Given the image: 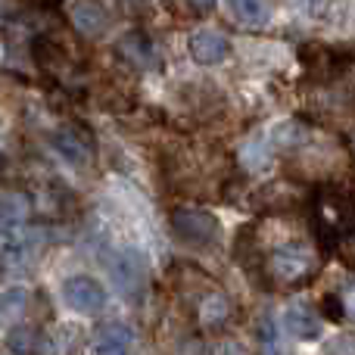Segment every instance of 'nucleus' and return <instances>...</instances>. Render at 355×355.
Instances as JSON below:
<instances>
[{
    "instance_id": "7",
    "label": "nucleus",
    "mask_w": 355,
    "mask_h": 355,
    "mask_svg": "<svg viewBox=\"0 0 355 355\" xmlns=\"http://www.w3.org/2000/svg\"><path fill=\"white\" fill-rule=\"evenodd\" d=\"M69 19L78 28V35L85 37H100L110 28V10L100 0H75L72 10H69Z\"/></svg>"
},
{
    "instance_id": "19",
    "label": "nucleus",
    "mask_w": 355,
    "mask_h": 355,
    "mask_svg": "<svg viewBox=\"0 0 355 355\" xmlns=\"http://www.w3.org/2000/svg\"><path fill=\"white\" fill-rule=\"evenodd\" d=\"M0 315H3V300H0Z\"/></svg>"
},
{
    "instance_id": "16",
    "label": "nucleus",
    "mask_w": 355,
    "mask_h": 355,
    "mask_svg": "<svg viewBox=\"0 0 355 355\" xmlns=\"http://www.w3.org/2000/svg\"><path fill=\"white\" fill-rule=\"evenodd\" d=\"M321 312H324L331 321H340L346 315V306H343V300H340L337 293H327L324 300H321Z\"/></svg>"
},
{
    "instance_id": "1",
    "label": "nucleus",
    "mask_w": 355,
    "mask_h": 355,
    "mask_svg": "<svg viewBox=\"0 0 355 355\" xmlns=\"http://www.w3.org/2000/svg\"><path fill=\"white\" fill-rule=\"evenodd\" d=\"M315 237L324 250H337L352 259L355 250V193L349 190H324L315 200L312 212Z\"/></svg>"
},
{
    "instance_id": "5",
    "label": "nucleus",
    "mask_w": 355,
    "mask_h": 355,
    "mask_svg": "<svg viewBox=\"0 0 355 355\" xmlns=\"http://www.w3.org/2000/svg\"><path fill=\"white\" fill-rule=\"evenodd\" d=\"M62 300L69 309H75L78 315H97L106 309V290L97 277L91 275H75L62 281Z\"/></svg>"
},
{
    "instance_id": "10",
    "label": "nucleus",
    "mask_w": 355,
    "mask_h": 355,
    "mask_svg": "<svg viewBox=\"0 0 355 355\" xmlns=\"http://www.w3.org/2000/svg\"><path fill=\"white\" fill-rule=\"evenodd\" d=\"M131 331L122 324H106L100 327L97 343H94V355H131Z\"/></svg>"
},
{
    "instance_id": "17",
    "label": "nucleus",
    "mask_w": 355,
    "mask_h": 355,
    "mask_svg": "<svg viewBox=\"0 0 355 355\" xmlns=\"http://www.w3.org/2000/svg\"><path fill=\"white\" fill-rule=\"evenodd\" d=\"M343 306H346V315H352L355 318V284L343 293Z\"/></svg>"
},
{
    "instance_id": "18",
    "label": "nucleus",
    "mask_w": 355,
    "mask_h": 355,
    "mask_svg": "<svg viewBox=\"0 0 355 355\" xmlns=\"http://www.w3.org/2000/svg\"><path fill=\"white\" fill-rule=\"evenodd\" d=\"M190 6H196L200 12H212L215 10V0H187Z\"/></svg>"
},
{
    "instance_id": "14",
    "label": "nucleus",
    "mask_w": 355,
    "mask_h": 355,
    "mask_svg": "<svg viewBox=\"0 0 355 355\" xmlns=\"http://www.w3.org/2000/svg\"><path fill=\"white\" fill-rule=\"evenodd\" d=\"M53 144L60 147V153L66 156L69 162H75V166H85V159H87V141H85V137L78 141V137H75L69 128H62L60 135H56Z\"/></svg>"
},
{
    "instance_id": "2",
    "label": "nucleus",
    "mask_w": 355,
    "mask_h": 355,
    "mask_svg": "<svg viewBox=\"0 0 355 355\" xmlns=\"http://www.w3.org/2000/svg\"><path fill=\"white\" fill-rule=\"evenodd\" d=\"M265 271L281 287H296V284H306L315 275V256L302 243H284L268 252Z\"/></svg>"
},
{
    "instance_id": "8",
    "label": "nucleus",
    "mask_w": 355,
    "mask_h": 355,
    "mask_svg": "<svg viewBox=\"0 0 355 355\" xmlns=\"http://www.w3.org/2000/svg\"><path fill=\"white\" fill-rule=\"evenodd\" d=\"M284 327H287L290 337L306 340V343L321 337V318L309 302H290L287 312H284Z\"/></svg>"
},
{
    "instance_id": "12",
    "label": "nucleus",
    "mask_w": 355,
    "mask_h": 355,
    "mask_svg": "<svg viewBox=\"0 0 355 355\" xmlns=\"http://www.w3.org/2000/svg\"><path fill=\"white\" fill-rule=\"evenodd\" d=\"M231 3V12L240 25L246 28H262L268 25L271 10H268V0H227Z\"/></svg>"
},
{
    "instance_id": "4",
    "label": "nucleus",
    "mask_w": 355,
    "mask_h": 355,
    "mask_svg": "<svg viewBox=\"0 0 355 355\" xmlns=\"http://www.w3.org/2000/svg\"><path fill=\"white\" fill-rule=\"evenodd\" d=\"M110 275L116 290L125 296L128 302H141L144 300V290H147V262L137 250H122L116 252L110 265Z\"/></svg>"
},
{
    "instance_id": "11",
    "label": "nucleus",
    "mask_w": 355,
    "mask_h": 355,
    "mask_svg": "<svg viewBox=\"0 0 355 355\" xmlns=\"http://www.w3.org/2000/svg\"><path fill=\"white\" fill-rule=\"evenodd\" d=\"M200 321L206 327H212V331H218V327L227 324V318H231V302H227L225 293H218V290H209L206 296L200 300Z\"/></svg>"
},
{
    "instance_id": "13",
    "label": "nucleus",
    "mask_w": 355,
    "mask_h": 355,
    "mask_svg": "<svg viewBox=\"0 0 355 355\" xmlns=\"http://www.w3.org/2000/svg\"><path fill=\"white\" fill-rule=\"evenodd\" d=\"M31 215V202L22 193H0V225L22 227V221Z\"/></svg>"
},
{
    "instance_id": "3",
    "label": "nucleus",
    "mask_w": 355,
    "mask_h": 355,
    "mask_svg": "<svg viewBox=\"0 0 355 355\" xmlns=\"http://www.w3.org/2000/svg\"><path fill=\"white\" fill-rule=\"evenodd\" d=\"M172 231L190 246H212L221 234V225L209 209L178 206L172 212Z\"/></svg>"
},
{
    "instance_id": "6",
    "label": "nucleus",
    "mask_w": 355,
    "mask_h": 355,
    "mask_svg": "<svg viewBox=\"0 0 355 355\" xmlns=\"http://www.w3.org/2000/svg\"><path fill=\"white\" fill-rule=\"evenodd\" d=\"M187 50H190V60H193L196 66H218L221 60H227L231 44H227V37L221 35V31L200 28V31H193V35H190Z\"/></svg>"
},
{
    "instance_id": "15",
    "label": "nucleus",
    "mask_w": 355,
    "mask_h": 355,
    "mask_svg": "<svg viewBox=\"0 0 355 355\" xmlns=\"http://www.w3.org/2000/svg\"><path fill=\"white\" fill-rule=\"evenodd\" d=\"M321 355H355V334H337L334 340H327Z\"/></svg>"
},
{
    "instance_id": "9",
    "label": "nucleus",
    "mask_w": 355,
    "mask_h": 355,
    "mask_svg": "<svg viewBox=\"0 0 355 355\" xmlns=\"http://www.w3.org/2000/svg\"><path fill=\"white\" fill-rule=\"evenodd\" d=\"M6 346H10V352H16V355H56L53 340L31 324L12 327L10 337H6Z\"/></svg>"
}]
</instances>
